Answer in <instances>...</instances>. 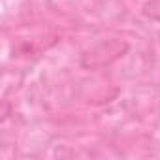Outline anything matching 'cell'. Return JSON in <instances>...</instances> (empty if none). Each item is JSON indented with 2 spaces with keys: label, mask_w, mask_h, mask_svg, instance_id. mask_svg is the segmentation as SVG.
Wrapping results in <instances>:
<instances>
[{
  "label": "cell",
  "mask_w": 160,
  "mask_h": 160,
  "mask_svg": "<svg viewBox=\"0 0 160 160\" xmlns=\"http://www.w3.org/2000/svg\"><path fill=\"white\" fill-rule=\"evenodd\" d=\"M128 51H130V43L126 40H119V38L100 40L83 51L79 64L85 70H102L122 58Z\"/></svg>",
  "instance_id": "cell-1"
},
{
  "label": "cell",
  "mask_w": 160,
  "mask_h": 160,
  "mask_svg": "<svg viewBox=\"0 0 160 160\" xmlns=\"http://www.w3.org/2000/svg\"><path fill=\"white\" fill-rule=\"evenodd\" d=\"M141 15L151 21H160V0H145L141 6Z\"/></svg>",
  "instance_id": "cell-2"
}]
</instances>
